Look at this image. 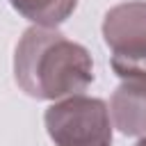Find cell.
<instances>
[{
    "instance_id": "6da1fadb",
    "label": "cell",
    "mask_w": 146,
    "mask_h": 146,
    "mask_svg": "<svg viewBox=\"0 0 146 146\" xmlns=\"http://www.w3.org/2000/svg\"><path fill=\"white\" fill-rule=\"evenodd\" d=\"M14 80L36 100H62L94 82L91 52L57 27H27L14 50Z\"/></svg>"
},
{
    "instance_id": "7a4b0ae2",
    "label": "cell",
    "mask_w": 146,
    "mask_h": 146,
    "mask_svg": "<svg viewBox=\"0 0 146 146\" xmlns=\"http://www.w3.org/2000/svg\"><path fill=\"white\" fill-rule=\"evenodd\" d=\"M43 123L55 146H112L114 123L103 98L78 94L55 100Z\"/></svg>"
},
{
    "instance_id": "3957f363",
    "label": "cell",
    "mask_w": 146,
    "mask_h": 146,
    "mask_svg": "<svg viewBox=\"0 0 146 146\" xmlns=\"http://www.w3.org/2000/svg\"><path fill=\"white\" fill-rule=\"evenodd\" d=\"M100 30L112 52V71L121 80L146 82V0H128L110 7Z\"/></svg>"
},
{
    "instance_id": "277c9868",
    "label": "cell",
    "mask_w": 146,
    "mask_h": 146,
    "mask_svg": "<svg viewBox=\"0 0 146 146\" xmlns=\"http://www.w3.org/2000/svg\"><path fill=\"white\" fill-rule=\"evenodd\" d=\"M114 128L125 137H146V82L123 80L110 98Z\"/></svg>"
},
{
    "instance_id": "5b68a950",
    "label": "cell",
    "mask_w": 146,
    "mask_h": 146,
    "mask_svg": "<svg viewBox=\"0 0 146 146\" xmlns=\"http://www.w3.org/2000/svg\"><path fill=\"white\" fill-rule=\"evenodd\" d=\"M9 5L39 27H57L73 16L78 0H9Z\"/></svg>"
},
{
    "instance_id": "8992f818",
    "label": "cell",
    "mask_w": 146,
    "mask_h": 146,
    "mask_svg": "<svg viewBox=\"0 0 146 146\" xmlns=\"http://www.w3.org/2000/svg\"><path fill=\"white\" fill-rule=\"evenodd\" d=\"M135 146H146V137H141V139H139V141H137Z\"/></svg>"
}]
</instances>
